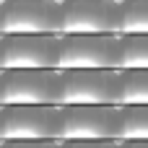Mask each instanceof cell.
I'll return each instance as SVG.
<instances>
[{
    "instance_id": "6da1fadb",
    "label": "cell",
    "mask_w": 148,
    "mask_h": 148,
    "mask_svg": "<svg viewBox=\"0 0 148 148\" xmlns=\"http://www.w3.org/2000/svg\"><path fill=\"white\" fill-rule=\"evenodd\" d=\"M62 107V70H0V107Z\"/></svg>"
},
{
    "instance_id": "5b68a950",
    "label": "cell",
    "mask_w": 148,
    "mask_h": 148,
    "mask_svg": "<svg viewBox=\"0 0 148 148\" xmlns=\"http://www.w3.org/2000/svg\"><path fill=\"white\" fill-rule=\"evenodd\" d=\"M60 70H122V34L62 36Z\"/></svg>"
},
{
    "instance_id": "4fadbf2b",
    "label": "cell",
    "mask_w": 148,
    "mask_h": 148,
    "mask_svg": "<svg viewBox=\"0 0 148 148\" xmlns=\"http://www.w3.org/2000/svg\"><path fill=\"white\" fill-rule=\"evenodd\" d=\"M0 148H65V140H3Z\"/></svg>"
},
{
    "instance_id": "9a60e30c",
    "label": "cell",
    "mask_w": 148,
    "mask_h": 148,
    "mask_svg": "<svg viewBox=\"0 0 148 148\" xmlns=\"http://www.w3.org/2000/svg\"><path fill=\"white\" fill-rule=\"evenodd\" d=\"M122 148H148V140H122Z\"/></svg>"
},
{
    "instance_id": "8992f818",
    "label": "cell",
    "mask_w": 148,
    "mask_h": 148,
    "mask_svg": "<svg viewBox=\"0 0 148 148\" xmlns=\"http://www.w3.org/2000/svg\"><path fill=\"white\" fill-rule=\"evenodd\" d=\"M122 107V70H62V107Z\"/></svg>"
},
{
    "instance_id": "3957f363",
    "label": "cell",
    "mask_w": 148,
    "mask_h": 148,
    "mask_svg": "<svg viewBox=\"0 0 148 148\" xmlns=\"http://www.w3.org/2000/svg\"><path fill=\"white\" fill-rule=\"evenodd\" d=\"M62 34L0 36V70H60Z\"/></svg>"
},
{
    "instance_id": "30bf717a",
    "label": "cell",
    "mask_w": 148,
    "mask_h": 148,
    "mask_svg": "<svg viewBox=\"0 0 148 148\" xmlns=\"http://www.w3.org/2000/svg\"><path fill=\"white\" fill-rule=\"evenodd\" d=\"M120 112H122L120 140H148V104L120 107Z\"/></svg>"
},
{
    "instance_id": "277c9868",
    "label": "cell",
    "mask_w": 148,
    "mask_h": 148,
    "mask_svg": "<svg viewBox=\"0 0 148 148\" xmlns=\"http://www.w3.org/2000/svg\"><path fill=\"white\" fill-rule=\"evenodd\" d=\"M120 0H62V36H104L120 34Z\"/></svg>"
},
{
    "instance_id": "7c38bea8",
    "label": "cell",
    "mask_w": 148,
    "mask_h": 148,
    "mask_svg": "<svg viewBox=\"0 0 148 148\" xmlns=\"http://www.w3.org/2000/svg\"><path fill=\"white\" fill-rule=\"evenodd\" d=\"M122 70H148V36H122Z\"/></svg>"
},
{
    "instance_id": "7a4b0ae2",
    "label": "cell",
    "mask_w": 148,
    "mask_h": 148,
    "mask_svg": "<svg viewBox=\"0 0 148 148\" xmlns=\"http://www.w3.org/2000/svg\"><path fill=\"white\" fill-rule=\"evenodd\" d=\"M62 0H0L3 36L60 34Z\"/></svg>"
},
{
    "instance_id": "5bb4252c",
    "label": "cell",
    "mask_w": 148,
    "mask_h": 148,
    "mask_svg": "<svg viewBox=\"0 0 148 148\" xmlns=\"http://www.w3.org/2000/svg\"><path fill=\"white\" fill-rule=\"evenodd\" d=\"M65 148H122V140H65Z\"/></svg>"
},
{
    "instance_id": "8fae6325",
    "label": "cell",
    "mask_w": 148,
    "mask_h": 148,
    "mask_svg": "<svg viewBox=\"0 0 148 148\" xmlns=\"http://www.w3.org/2000/svg\"><path fill=\"white\" fill-rule=\"evenodd\" d=\"M148 104V70H122V107Z\"/></svg>"
},
{
    "instance_id": "ba28073f",
    "label": "cell",
    "mask_w": 148,
    "mask_h": 148,
    "mask_svg": "<svg viewBox=\"0 0 148 148\" xmlns=\"http://www.w3.org/2000/svg\"><path fill=\"white\" fill-rule=\"evenodd\" d=\"M62 107H0L3 140H60Z\"/></svg>"
},
{
    "instance_id": "9c48e42d",
    "label": "cell",
    "mask_w": 148,
    "mask_h": 148,
    "mask_svg": "<svg viewBox=\"0 0 148 148\" xmlns=\"http://www.w3.org/2000/svg\"><path fill=\"white\" fill-rule=\"evenodd\" d=\"M122 36H148V0H120Z\"/></svg>"
},
{
    "instance_id": "52a82bcc",
    "label": "cell",
    "mask_w": 148,
    "mask_h": 148,
    "mask_svg": "<svg viewBox=\"0 0 148 148\" xmlns=\"http://www.w3.org/2000/svg\"><path fill=\"white\" fill-rule=\"evenodd\" d=\"M122 112L120 107L73 104L62 107L60 140H120Z\"/></svg>"
}]
</instances>
